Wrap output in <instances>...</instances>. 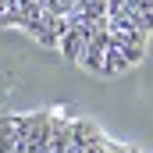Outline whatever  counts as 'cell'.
Returning <instances> with one entry per match:
<instances>
[{"label":"cell","instance_id":"6da1fadb","mask_svg":"<svg viewBox=\"0 0 153 153\" xmlns=\"http://www.w3.org/2000/svg\"><path fill=\"white\" fill-rule=\"evenodd\" d=\"M0 153H139L111 143L93 121H71L53 114L0 117Z\"/></svg>","mask_w":153,"mask_h":153}]
</instances>
